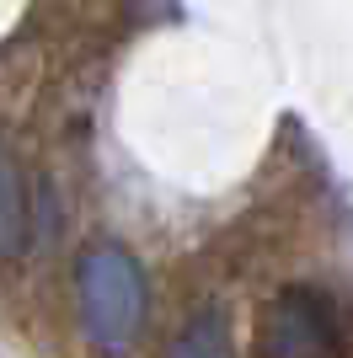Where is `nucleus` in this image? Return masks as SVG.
Returning <instances> with one entry per match:
<instances>
[{
    "mask_svg": "<svg viewBox=\"0 0 353 358\" xmlns=\"http://www.w3.org/2000/svg\"><path fill=\"white\" fill-rule=\"evenodd\" d=\"M172 358H230V343H225V321L220 315H198L182 337H176Z\"/></svg>",
    "mask_w": 353,
    "mask_h": 358,
    "instance_id": "20e7f679",
    "label": "nucleus"
},
{
    "mask_svg": "<svg viewBox=\"0 0 353 358\" xmlns=\"http://www.w3.org/2000/svg\"><path fill=\"white\" fill-rule=\"evenodd\" d=\"M81 310L102 353H129L145 327V278L123 246H91L81 257Z\"/></svg>",
    "mask_w": 353,
    "mask_h": 358,
    "instance_id": "f257e3e1",
    "label": "nucleus"
},
{
    "mask_svg": "<svg viewBox=\"0 0 353 358\" xmlns=\"http://www.w3.org/2000/svg\"><path fill=\"white\" fill-rule=\"evenodd\" d=\"M338 305L321 289H284L257 315V358H338Z\"/></svg>",
    "mask_w": 353,
    "mask_h": 358,
    "instance_id": "f03ea898",
    "label": "nucleus"
},
{
    "mask_svg": "<svg viewBox=\"0 0 353 358\" xmlns=\"http://www.w3.org/2000/svg\"><path fill=\"white\" fill-rule=\"evenodd\" d=\"M22 246H27V198L11 155L0 150V257H16Z\"/></svg>",
    "mask_w": 353,
    "mask_h": 358,
    "instance_id": "7ed1b4c3",
    "label": "nucleus"
}]
</instances>
